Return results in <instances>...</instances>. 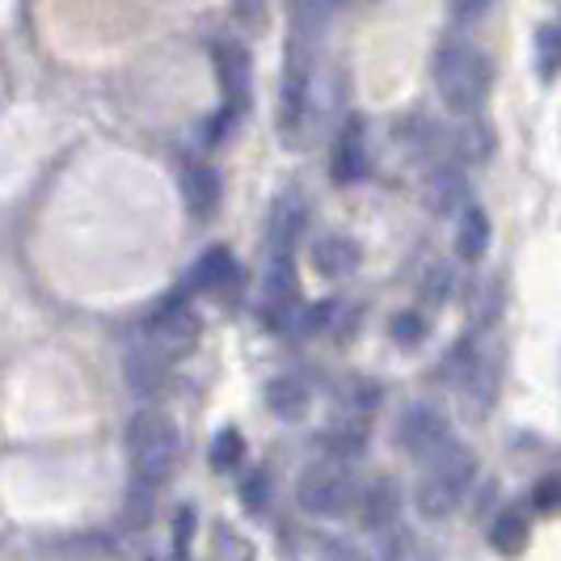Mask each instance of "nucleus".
Here are the masks:
<instances>
[{
  "instance_id": "obj_22",
  "label": "nucleus",
  "mask_w": 561,
  "mask_h": 561,
  "mask_svg": "<svg viewBox=\"0 0 561 561\" xmlns=\"http://www.w3.org/2000/svg\"><path fill=\"white\" fill-rule=\"evenodd\" d=\"M533 503L540 511H561V478H540L533 490Z\"/></svg>"
},
{
  "instance_id": "obj_2",
  "label": "nucleus",
  "mask_w": 561,
  "mask_h": 561,
  "mask_svg": "<svg viewBox=\"0 0 561 561\" xmlns=\"http://www.w3.org/2000/svg\"><path fill=\"white\" fill-rule=\"evenodd\" d=\"M435 89L451 114H473L490 89V64L473 43L451 38L435 56Z\"/></svg>"
},
{
  "instance_id": "obj_16",
  "label": "nucleus",
  "mask_w": 561,
  "mask_h": 561,
  "mask_svg": "<svg viewBox=\"0 0 561 561\" xmlns=\"http://www.w3.org/2000/svg\"><path fill=\"white\" fill-rule=\"evenodd\" d=\"M266 405L287 422L305 419V410H309V389H305V380H296V376H279V380H271V389H266Z\"/></svg>"
},
{
  "instance_id": "obj_3",
  "label": "nucleus",
  "mask_w": 561,
  "mask_h": 561,
  "mask_svg": "<svg viewBox=\"0 0 561 561\" xmlns=\"http://www.w3.org/2000/svg\"><path fill=\"white\" fill-rule=\"evenodd\" d=\"M473 473H478V465H473V451L460 448V444H451L439 460H431L426 465V478L419 481V511L426 519H444L451 515L460 499H465V490L473 485Z\"/></svg>"
},
{
  "instance_id": "obj_24",
  "label": "nucleus",
  "mask_w": 561,
  "mask_h": 561,
  "mask_svg": "<svg viewBox=\"0 0 561 561\" xmlns=\"http://www.w3.org/2000/svg\"><path fill=\"white\" fill-rule=\"evenodd\" d=\"M325 561H371L364 553V549H355V545H342V540H334L330 549H325Z\"/></svg>"
},
{
  "instance_id": "obj_20",
  "label": "nucleus",
  "mask_w": 561,
  "mask_h": 561,
  "mask_svg": "<svg viewBox=\"0 0 561 561\" xmlns=\"http://www.w3.org/2000/svg\"><path fill=\"white\" fill-rule=\"evenodd\" d=\"M241 456H245V439H241V431L225 426V431L211 439V469H220V473H232V469L241 465Z\"/></svg>"
},
{
  "instance_id": "obj_19",
  "label": "nucleus",
  "mask_w": 561,
  "mask_h": 561,
  "mask_svg": "<svg viewBox=\"0 0 561 561\" xmlns=\"http://www.w3.org/2000/svg\"><path fill=\"white\" fill-rule=\"evenodd\" d=\"M536 72L545 84L561 77V26L536 30Z\"/></svg>"
},
{
  "instance_id": "obj_11",
  "label": "nucleus",
  "mask_w": 561,
  "mask_h": 561,
  "mask_svg": "<svg viewBox=\"0 0 561 561\" xmlns=\"http://www.w3.org/2000/svg\"><path fill=\"white\" fill-rule=\"evenodd\" d=\"M330 173H334L337 186H359L367 178V140L359 123L342 127V136L334 144V157H330Z\"/></svg>"
},
{
  "instance_id": "obj_8",
  "label": "nucleus",
  "mask_w": 561,
  "mask_h": 561,
  "mask_svg": "<svg viewBox=\"0 0 561 561\" xmlns=\"http://www.w3.org/2000/svg\"><path fill=\"white\" fill-rule=\"evenodd\" d=\"M237 287H241V266L225 245L203 253L186 275V291H203V296H232Z\"/></svg>"
},
{
  "instance_id": "obj_15",
  "label": "nucleus",
  "mask_w": 561,
  "mask_h": 561,
  "mask_svg": "<svg viewBox=\"0 0 561 561\" xmlns=\"http://www.w3.org/2000/svg\"><path fill=\"white\" fill-rule=\"evenodd\" d=\"M485 245H490V216L469 203L460 211V220H456V250H460L465 262H478L481 253H485Z\"/></svg>"
},
{
  "instance_id": "obj_9",
  "label": "nucleus",
  "mask_w": 561,
  "mask_h": 561,
  "mask_svg": "<svg viewBox=\"0 0 561 561\" xmlns=\"http://www.w3.org/2000/svg\"><path fill=\"white\" fill-rule=\"evenodd\" d=\"M123 376H127V385H131V393H161L169 380V355L165 351H157L148 337L136 342L127 355H123Z\"/></svg>"
},
{
  "instance_id": "obj_14",
  "label": "nucleus",
  "mask_w": 561,
  "mask_h": 561,
  "mask_svg": "<svg viewBox=\"0 0 561 561\" xmlns=\"http://www.w3.org/2000/svg\"><path fill=\"white\" fill-rule=\"evenodd\" d=\"M426 198H431V207H435V216H451L456 207L465 211L469 203V186H465V178H460V169H435L431 173V182H426Z\"/></svg>"
},
{
  "instance_id": "obj_21",
  "label": "nucleus",
  "mask_w": 561,
  "mask_h": 561,
  "mask_svg": "<svg viewBox=\"0 0 561 561\" xmlns=\"http://www.w3.org/2000/svg\"><path fill=\"white\" fill-rule=\"evenodd\" d=\"M389 330H393V337L401 342V346H419L422 337H426V317L414 309H405V312H397Z\"/></svg>"
},
{
  "instance_id": "obj_6",
  "label": "nucleus",
  "mask_w": 561,
  "mask_h": 561,
  "mask_svg": "<svg viewBox=\"0 0 561 561\" xmlns=\"http://www.w3.org/2000/svg\"><path fill=\"white\" fill-rule=\"evenodd\" d=\"M144 337H148L157 351H165V355L186 351V346L198 337V317L191 312L186 296H169V300H161V305L152 309V317L144 321Z\"/></svg>"
},
{
  "instance_id": "obj_17",
  "label": "nucleus",
  "mask_w": 561,
  "mask_h": 561,
  "mask_svg": "<svg viewBox=\"0 0 561 561\" xmlns=\"http://www.w3.org/2000/svg\"><path fill=\"white\" fill-rule=\"evenodd\" d=\"M490 545L506 553V558H515L524 545H528V515L519 511V506H506L503 515L490 524Z\"/></svg>"
},
{
  "instance_id": "obj_25",
  "label": "nucleus",
  "mask_w": 561,
  "mask_h": 561,
  "mask_svg": "<svg viewBox=\"0 0 561 561\" xmlns=\"http://www.w3.org/2000/svg\"><path fill=\"white\" fill-rule=\"evenodd\" d=\"M191 533H195V511H182V515H178V553H186Z\"/></svg>"
},
{
  "instance_id": "obj_13",
  "label": "nucleus",
  "mask_w": 561,
  "mask_h": 561,
  "mask_svg": "<svg viewBox=\"0 0 561 561\" xmlns=\"http://www.w3.org/2000/svg\"><path fill=\"white\" fill-rule=\"evenodd\" d=\"M364 528L371 533H389L397 528V511H401V494L393 481H371V490H364Z\"/></svg>"
},
{
  "instance_id": "obj_12",
  "label": "nucleus",
  "mask_w": 561,
  "mask_h": 561,
  "mask_svg": "<svg viewBox=\"0 0 561 561\" xmlns=\"http://www.w3.org/2000/svg\"><path fill=\"white\" fill-rule=\"evenodd\" d=\"M359 262H364V250H359V241H351V237H321L317 245H312V266H317V275H325V279H346V275H355L359 271Z\"/></svg>"
},
{
  "instance_id": "obj_1",
  "label": "nucleus",
  "mask_w": 561,
  "mask_h": 561,
  "mask_svg": "<svg viewBox=\"0 0 561 561\" xmlns=\"http://www.w3.org/2000/svg\"><path fill=\"white\" fill-rule=\"evenodd\" d=\"M127 456H131V473L140 485H161L182 456L178 422L161 410H140L127 422Z\"/></svg>"
},
{
  "instance_id": "obj_5",
  "label": "nucleus",
  "mask_w": 561,
  "mask_h": 561,
  "mask_svg": "<svg viewBox=\"0 0 561 561\" xmlns=\"http://www.w3.org/2000/svg\"><path fill=\"white\" fill-rule=\"evenodd\" d=\"M397 444H401L405 456H414L419 465H431V460H439L456 439H451V431H448V419H444L435 405H410V410L401 414V426H397Z\"/></svg>"
},
{
  "instance_id": "obj_4",
  "label": "nucleus",
  "mask_w": 561,
  "mask_h": 561,
  "mask_svg": "<svg viewBox=\"0 0 561 561\" xmlns=\"http://www.w3.org/2000/svg\"><path fill=\"white\" fill-rule=\"evenodd\" d=\"M355 499H359V485L346 460H317L296 481V503L309 515H346Z\"/></svg>"
},
{
  "instance_id": "obj_7",
  "label": "nucleus",
  "mask_w": 561,
  "mask_h": 561,
  "mask_svg": "<svg viewBox=\"0 0 561 561\" xmlns=\"http://www.w3.org/2000/svg\"><path fill=\"white\" fill-rule=\"evenodd\" d=\"M211 59H216V77H220V89H225V123H232V118H241L245 102H250L253 59L241 43H228V38H220L211 47Z\"/></svg>"
},
{
  "instance_id": "obj_26",
  "label": "nucleus",
  "mask_w": 561,
  "mask_h": 561,
  "mask_svg": "<svg viewBox=\"0 0 561 561\" xmlns=\"http://www.w3.org/2000/svg\"><path fill=\"white\" fill-rule=\"evenodd\" d=\"M232 4H237V13H241V18H257L266 0H232Z\"/></svg>"
},
{
  "instance_id": "obj_18",
  "label": "nucleus",
  "mask_w": 561,
  "mask_h": 561,
  "mask_svg": "<svg viewBox=\"0 0 561 561\" xmlns=\"http://www.w3.org/2000/svg\"><path fill=\"white\" fill-rule=\"evenodd\" d=\"M305 228V203L296 195H283L275 203V216H271V241H275V253H287V245L296 241V232Z\"/></svg>"
},
{
  "instance_id": "obj_23",
  "label": "nucleus",
  "mask_w": 561,
  "mask_h": 561,
  "mask_svg": "<svg viewBox=\"0 0 561 561\" xmlns=\"http://www.w3.org/2000/svg\"><path fill=\"white\" fill-rule=\"evenodd\" d=\"M241 499H245V506H253V511L266 503V473H253V478L245 481V494H241Z\"/></svg>"
},
{
  "instance_id": "obj_10",
  "label": "nucleus",
  "mask_w": 561,
  "mask_h": 561,
  "mask_svg": "<svg viewBox=\"0 0 561 561\" xmlns=\"http://www.w3.org/2000/svg\"><path fill=\"white\" fill-rule=\"evenodd\" d=\"M220 173L211 165H182V198H186V211H191V220H211L216 211H220Z\"/></svg>"
}]
</instances>
